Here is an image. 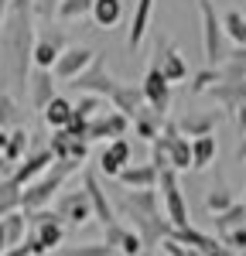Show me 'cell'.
<instances>
[{"instance_id":"6da1fadb","label":"cell","mask_w":246,"mask_h":256,"mask_svg":"<svg viewBox=\"0 0 246 256\" xmlns=\"http://www.w3.org/2000/svg\"><path fill=\"white\" fill-rule=\"evenodd\" d=\"M34 18H38L34 0H14L0 24V79L10 96H20L34 72V41H38Z\"/></svg>"},{"instance_id":"7a4b0ae2","label":"cell","mask_w":246,"mask_h":256,"mask_svg":"<svg viewBox=\"0 0 246 256\" xmlns=\"http://www.w3.org/2000/svg\"><path fill=\"white\" fill-rule=\"evenodd\" d=\"M120 212L130 218V226L140 232L144 239V250H161L164 242L171 239L174 226L171 218L164 216V205H161V195L154 188H140V192H126L120 198Z\"/></svg>"},{"instance_id":"3957f363","label":"cell","mask_w":246,"mask_h":256,"mask_svg":"<svg viewBox=\"0 0 246 256\" xmlns=\"http://www.w3.org/2000/svg\"><path fill=\"white\" fill-rule=\"evenodd\" d=\"M79 168H82V164H76V160H55V164H52L38 181H31V184L20 192V208H24V212L48 208V205H52V198H58L62 184L76 174Z\"/></svg>"},{"instance_id":"277c9868","label":"cell","mask_w":246,"mask_h":256,"mask_svg":"<svg viewBox=\"0 0 246 256\" xmlns=\"http://www.w3.org/2000/svg\"><path fill=\"white\" fill-rule=\"evenodd\" d=\"M28 222H31L28 242H31L34 256H44V253H52V250H62V242H65V218L58 216V208L28 212Z\"/></svg>"},{"instance_id":"5b68a950","label":"cell","mask_w":246,"mask_h":256,"mask_svg":"<svg viewBox=\"0 0 246 256\" xmlns=\"http://www.w3.org/2000/svg\"><path fill=\"white\" fill-rule=\"evenodd\" d=\"M198 14H202V48H205V62L208 65H222L229 58L226 52V28L222 18L216 14L212 0H198Z\"/></svg>"},{"instance_id":"8992f818","label":"cell","mask_w":246,"mask_h":256,"mask_svg":"<svg viewBox=\"0 0 246 256\" xmlns=\"http://www.w3.org/2000/svg\"><path fill=\"white\" fill-rule=\"evenodd\" d=\"M158 188H161V205H164V216L171 218V226H174V229L192 226V222H188V202H184L182 181H178V171H174V168L161 171Z\"/></svg>"},{"instance_id":"52a82bcc","label":"cell","mask_w":246,"mask_h":256,"mask_svg":"<svg viewBox=\"0 0 246 256\" xmlns=\"http://www.w3.org/2000/svg\"><path fill=\"white\" fill-rule=\"evenodd\" d=\"M65 48H68L65 28H58V24L41 28V31H38V41H34V68H55Z\"/></svg>"},{"instance_id":"ba28073f","label":"cell","mask_w":246,"mask_h":256,"mask_svg":"<svg viewBox=\"0 0 246 256\" xmlns=\"http://www.w3.org/2000/svg\"><path fill=\"white\" fill-rule=\"evenodd\" d=\"M76 92H92V96H102V99H113V92L120 89V79H113L110 72H106V62H102V55L96 62H92V68H86L79 79L68 82Z\"/></svg>"},{"instance_id":"9c48e42d","label":"cell","mask_w":246,"mask_h":256,"mask_svg":"<svg viewBox=\"0 0 246 256\" xmlns=\"http://www.w3.org/2000/svg\"><path fill=\"white\" fill-rule=\"evenodd\" d=\"M55 208H58V216L65 218V226H72V229H82L89 218H96L92 202H89V192H86V188L62 192V195L55 198Z\"/></svg>"},{"instance_id":"30bf717a","label":"cell","mask_w":246,"mask_h":256,"mask_svg":"<svg viewBox=\"0 0 246 256\" xmlns=\"http://www.w3.org/2000/svg\"><path fill=\"white\" fill-rule=\"evenodd\" d=\"M96 58H100L96 48H89V44H68V48L62 52L58 65H55L52 72H55V79H58V82H72V79H79L86 68H92V62H96Z\"/></svg>"},{"instance_id":"8fae6325","label":"cell","mask_w":246,"mask_h":256,"mask_svg":"<svg viewBox=\"0 0 246 256\" xmlns=\"http://www.w3.org/2000/svg\"><path fill=\"white\" fill-rule=\"evenodd\" d=\"M150 65L161 68L164 79L171 82V86L188 79V62H184V55L174 48V41H168V38H158V44H154V62H150Z\"/></svg>"},{"instance_id":"7c38bea8","label":"cell","mask_w":246,"mask_h":256,"mask_svg":"<svg viewBox=\"0 0 246 256\" xmlns=\"http://www.w3.org/2000/svg\"><path fill=\"white\" fill-rule=\"evenodd\" d=\"M134 164V150H130V140L116 137V140H106V147L100 150V171L106 178H120L123 168Z\"/></svg>"},{"instance_id":"4fadbf2b","label":"cell","mask_w":246,"mask_h":256,"mask_svg":"<svg viewBox=\"0 0 246 256\" xmlns=\"http://www.w3.org/2000/svg\"><path fill=\"white\" fill-rule=\"evenodd\" d=\"M48 150L55 154V160H76V164H86V158H89V140L72 137L68 130H52Z\"/></svg>"},{"instance_id":"5bb4252c","label":"cell","mask_w":246,"mask_h":256,"mask_svg":"<svg viewBox=\"0 0 246 256\" xmlns=\"http://www.w3.org/2000/svg\"><path fill=\"white\" fill-rule=\"evenodd\" d=\"M140 89H144V99H147V106H154L158 113H168L171 110V82L164 79V72L161 68H147V76H144V82H140Z\"/></svg>"},{"instance_id":"9a60e30c","label":"cell","mask_w":246,"mask_h":256,"mask_svg":"<svg viewBox=\"0 0 246 256\" xmlns=\"http://www.w3.org/2000/svg\"><path fill=\"white\" fill-rule=\"evenodd\" d=\"M82 188L89 192V202H92L96 222H100L102 229H106V226H113V222H120V218H116V208H113V202L106 198V192H102V184H100V178L92 174V171H82Z\"/></svg>"},{"instance_id":"2e32d148","label":"cell","mask_w":246,"mask_h":256,"mask_svg":"<svg viewBox=\"0 0 246 256\" xmlns=\"http://www.w3.org/2000/svg\"><path fill=\"white\" fill-rule=\"evenodd\" d=\"M52 164H55V154H52L48 147H44V150H31V154L20 160L18 168H14V174H10V178L18 181L20 188H28V184H31V181H38V178L44 174Z\"/></svg>"},{"instance_id":"e0dca14e","label":"cell","mask_w":246,"mask_h":256,"mask_svg":"<svg viewBox=\"0 0 246 256\" xmlns=\"http://www.w3.org/2000/svg\"><path fill=\"white\" fill-rule=\"evenodd\" d=\"M55 96H58V92H55V72H52V68H34V72H31V82H28V99H31V106H34L38 113H44V106Z\"/></svg>"},{"instance_id":"ac0fdd59","label":"cell","mask_w":246,"mask_h":256,"mask_svg":"<svg viewBox=\"0 0 246 256\" xmlns=\"http://www.w3.org/2000/svg\"><path fill=\"white\" fill-rule=\"evenodd\" d=\"M102 232H106V242L120 256H140L144 253V239H140L137 229H126L123 222H113V226H106Z\"/></svg>"},{"instance_id":"d6986e66","label":"cell","mask_w":246,"mask_h":256,"mask_svg":"<svg viewBox=\"0 0 246 256\" xmlns=\"http://www.w3.org/2000/svg\"><path fill=\"white\" fill-rule=\"evenodd\" d=\"M158 181H161V171L147 160V164H130V168H123L120 171V184L126 192H140V188H158Z\"/></svg>"},{"instance_id":"ffe728a7","label":"cell","mask_w":246,"mask_h":256,"mask_svg":"<svg viewBox=\"0 0 246 256\" xmlns=\"http://www.w3.org/2000/svg\"><path fill=\"white\" fill-rule=\"evenodd\" d=\"M150 18H154V0H137L134 4V18H130V31H126V48L130 52H137L140 41L147 38Z\"/></svg>"},{"instance_id":"44dd1931","label":"cell","mask_w":246,"mask_h":256,"mask_svg":"<svg viewBox=\"0 0 246 256\" xmlns=\"http://www.w3.org/2000/svg\"><path fill=\"white\" fill-rule=\"evenodd\" d=\"M161 130H164V116L154 106H140V110L134 113V137L154 144V140L161 137Z\"/></svg>"},{"instance_id":"7402d4cb","label":"cell","mask_w":246,"mask_h":256,"mask_svg":"<svg viewBox=\"0 0 246 256\" xmlns=\"http://www.w3.org/2000/svg\"><path fill=\"white\" fill-rule=\"evenodd\" d=\"M41 120H44V126H48V130H65V126L76 120V102H72V99H65V96H55L48 106H44Z\"/></svg>"},{"instance_id":"603a6c76","label":"cell","mask_w":246,"mask_h":256,"mask_svg":"<svg viewBox=\"0 0 246 256\" xmlns=\"http://www.w3.org/2000/svg\"><path fill=\"white\" fill-rule=\"evenodd\" d=\"M208 96L216 99L219 106H226V110H240V106H246V79H236V82H219V86H212L208 89Z\"/></svg>"},{"instance_id":"cb8c5ba5","label":"cell","mask_w":246,"mask_h":256,"mask_svg":"<svg viewBox=\"0 0 246 256\" xmlns=\"http://www.w3.org/2000/svg\"><path fill=\"white\" fill-rule=\"evenodd\" d=\"M219 120H222V110H208V113H192V116L178 120V126L184 137H205V134H216Z\"/></svg>"},{"instance_id":"d4e9b609","label":"cell","mask_w":246,"mask_h":256,"mask_svg":"<svg viewBox=\"0 0 246 256\" xmlns=\"http://www.w3.org/2000/svg\"><path fill=\"white\" fill-rule=\"evenodd\" d=\"M110 102H113V110H120V113H126V116L134 120V113L140 110V106L147 102V99H144V89H140V86L120 82V89L113 92V99H110Z\"/></svg>"},{"instance_id":"484cf974","label":"cell","mask_w":246,"mask_h":256,"mask_svg":"<svg viewBox=\"0 0 246 256\" xmlns=\"http://www.w3.org/2000/svg\"><path fill=\"white\" fill-rule=\"evenodd\" d=\"M168 160H171V168L182 174L188 171L192 164H195V154H192V140L182 134V126L174 130V137H171V147H168Z\"/></svg>"},{"instance_id":"4316f807","label":"cell","mask_w":246,"mask_h":256,"mask_svg":"<svg viewBox=\"0 0 246 256\" xmlns=\"http://www.w3.org/2000/svg\"><path fill=\"white\" fill-rule=\"evenodd\" d=\"M92 24L102 28V31H110V28H116L123 20V0H96L92 4Z\"/></svg>"},{"instance_id":"83f0119b","label":"cell","mask_w":246,"mask_h":256,"mask_svg":"<svg viewBox=\"0 0 246 256\" xmlns=\"http://www.w3.org/2000/svg\"><path fill=\"white\" fill-rule=\"evenodd\" d=\"M216 137L212 134H205V137H192V154H195V171H205V168H212L216 164Z\"/></svg>"},{"instance_id":"f1b7e54d","label":"cell","mask_w":246,"mask_h":256,"mask_svg":"<svg viewBox=\"0 0 246 256\" xmlns=\"http://www.w3.org/2000/svg\"><path fill=\"white\" fill-rule=\"evenodd\" d=\"M28 147H31V134L24 126H14L10 137H7V147H4V158L10 160V164H20V160L28 158Z\"/></svg>"},{"instance_id":"f546056e","label":"cell","mask_w":246,"mask_h":256,"mask_svg":"<svg viewBox=\"0 0 246 256\" xmlns=\"http://www.w3.org/2000/svg\"><path fill=\"white\" fill-rule=\"evenodd\" d=\"M0 222H4V229H7V242H10V246H20V242L28 239V232H31V222H28V212H24V208L10 212V216L0 218Z\"/></svg>"},{"instance_id":"4dcf8cb0","label":"cell","mask_w":246,"mask_h":256,"mask_svg":"<svg viewBox=\"0 0 246 256\" xmlns=\"http://www.w3.org/2000/svg\"><path fill=\"white\" fill-rule=\"evenodd\" d=\"M20 120H24V110H20L18 96H10L4 89L0 92V130H14V126H20Z\"/></svg>"},{"instance_id":"1f68e13d","label":"cell","mask_w":246,"mask_h":256,"mask_svg":"<svg viewBox=\"0 0 246 256\" xmlns=\"http://www.w3.org/2000/svg\"><path fill=\"white\" fill-rule=\"evenodd\" d=\"M20 188L14 178H0V218H7L10 212H18L20 208Z\"/></svg>"},{"instance_id":"d6a6232c","label":"cell","mask_w":246,"mask_h":256,"mask_svg":"<svg viewBox=\"0 0 246 256\" xmlns=\"http://www.w3.org/2000/svg\"><path fill=\"white\" fill-rule=\"evenodd\" d=\"M232 205H236V198H232V192L226 188L222 181L205 192V212H208V216H222L226 208H232Z\"/></svg>"},{"instance_id":"836d02e7","label":"cell","mask_w":246,"mask_h":256,"mask_svg":"<svg viewBox=\"0 0 246 256\" xmlns=\"http://www.w3.org/2000/svg\"><path fill=\"white\" fill-rule=\"evenodd\" d=\"M219 68H222V82L246 79V44H236V48L229 52V58H226Z\"/></svg>"},{"instance_id":"e575fe53","label":"cell","mask_w":246,"mask_h":256,"mask_svg":"<svg viewBox=\"0 0 246 256\" xmlns=\"http://www.w3.org/2000/svg\"><path fill=\"white\" fill-rule=\"evenodd\" d=\"M171 239H178V242H184V246H195V250H202V253H208L219 239H212L208 232H198L195 226H184V229H174L171 232Z\"/></svg>"},{"instance_id":"d590c367","label":"cell","mask_w":246,"mask_h":256,"mask_svg":"<svg viewBox=\"0 0 246 256\" xmlns=\"http://www.w3.org/2000/svg\"><path fill=\"white\" fill-rule=\"evenodd\" d=\"M219 82H222V68H219V65H208V68H202V72L192 76L188 92H192V96H202V92H208V89L219 86Z\"/></svg>"},{"instance_id":"8d00e7d4","label":"cell","mask_w":246,"mask_h":256,"mask_svg":"<svg viewBox=\"0 0 246 256\" xmlns=\"http://www.w3.org/2000/svg\"><path fill=\"white\" fill-rule=\"evenodd\" d=\"M222 28H226V38L232 44H246V14L243 10H226Z\"/></svg>"},{"instance_id":"74e56055","label":"cell","mask_w":246,"mask_h":256,"mask_svg":"<svg viewBox=\"0 0 246 256\" xmlns=\"http://www.w3.org/2000/svg\"><path fill=\"white\" fill-rule=\"evenodd\" d=\"M240 226H246V205L243 202H236L232 208H226L222 216H216V232L219 236L229 232V229H240Z\"/></svg>"},{"instance_id":"f35d334b","label":"cell","mask_w":246,"mask_h":256,"mask_svg":"<svg viewBox=\"0 0 246 256\" xmlns=\"http://www.w3.org/2000/svg\"><path fill=\"white\" fill-rule=\"evenodd\" d=\"M58 256H116L110 242H82V246H62Z\"/></svg>"},{"instance_id":"ab89813d","label":"cell","mask_w":246,"mask_h":256,"mask_svg":"<svg viewBox=\"0 0 246 256\" xmlns=\"http://www.w3.org/2000/svg\"><path fill=\"white\" fill-rule=\"evenodd\" d=\"M96 0H62L58 4V20H82L86 14H92Z\"/></svg>"},{"instance_id":"60d3db41","label":"cell","mask_w":246,"mask_h":256,"mask_svg":"<svg viewBox=\"0 0 246 256\" xmlns=\"http://www.w3.org/2000/svg\"><path fill=\"white\" fill-rule=\"evenodd\" d=\"M100 110H106V106H102V96L79 92V99H76V116H82V120H96V116H100Z\"/></svg>"},{"instance_id":"b9f144b4","label":"cell","mask_w":246,"mask_h":256,"mask_svg":"<svg viewBox=\"0 0 246 256\" xmlns=\"http://www.w3.org/2000/svg\"><path fill=\"white\" fill-rule=\"evenodd\" d=\"M222 242L229 246V250H236V253L243 256V253H246V226H240V229H229V232H222Z\"/></svg>"},{"instance_id":"7bdbcfd3","label":"cell","mask_w":246,"mask_h":256,"mask_svg":"<svg viewBox=\"0 0 246 256\" xmlns=\"http://www.w3.org/2000/svg\"><path fill=\"white\" fill-rule=\"evenodd\" d=\"M110 137V123H106V113H100L96 120H89V144H96V140H106ZM113 140V137H110Z\"/></svg>"},{"instance_id":"ee69618b","label":"cell","mask_w":246,"mask_h":256,"mask_svg":"<svg viewBox=\"0 0 246 256\" xmlns=\"http://www.w3.org/2000/svg\"><path fill=\"white\" fill-rule=\"evenodd\" d=\"M161 253H168V256H205L202 250H195V246H184V242H178V239H168L161 246Z\"/></svg>"},{"instance_id":"f6af8a7d","label":"cell","mask_w":246,"mask_h":256,"mask_svg":"<svg viewBox=\"0 0 246 256\" xmlns=\"http://www.w3.org/2000/svg\"><path fill=\"white\" fill-rule=\"evenodd\" d=\"M58 4H62V0H34V7H38V18H44V20L58 18Z\"/></svg>"},{"instance_id":"bcb514c9","label":"cell","mask_w":246,"mask_h":256,"mask_svg":"<svg viewBox=\"0 0 246 256\" xmlns=\"http://www.w3.org/2000/svg\"><path fill=\"white\" fill-rule=\"evenodd\" d=\"M4 256H34V250H31V242L24 239L20 246H10V250H7V253H4Z\"/></svg>"},{"instance_id":"7dc6e473","label":"cell","mask_w":246,"mask_h":256,"mask_svg":"<svg viewBox=\"0 0 246 256\" xmlns=\"http://www.w3.org/2000/svg\"><path fill=\"white\" fill-rule=\"evenodd\" d=\"M232 116H236V130L243 134V130H246V106H240V110H236Z\"/></svg>"},{"instance_id":"c3c4849f","label":"cell","mask_w":246,"mask_h":256,"mask_svg":"<svg viewBox=\"0 0 246 256\" xmlns=\"http://www.w3.org/2000/svg\"><path fill=\"white\" fill-rule=\"evenodd\" d=\"M236 160H246V130L240 134V144H236Z\"/></svg>"},{"instance_id":"681fc988","label":"cell","mask_w":246,"mask_h":256,"mask_svg":"<svg viewBox=\"0 0 246 256\" xmlns=\"http://www.w3.org/2000/svg\"><path fill=\"white\" fill-rule=\"evenodd\" d=\"M10 250V242H7V229H4V222H0V256Z\"/></svg>"},{"instance_id":"f907efd6","label":"cell","mask_w":246,"mask_h":256,"mask_svg":"<svg viewBox=\"0 0 246 256\" xmlns=\"http://www.w3.org/2000/svg\"><path fill=\"white\" fill-rule=\"evenodd\" d=\"M10 4H14V0H0V24H4V18H7V10H10Z\"/></svg>"},{"instance_id":"816d5d0a","label":"cell","mask_w":246,"mask_h":256,"mask_svg":"<svg viewBox=\"0 0 246 256\" xmlns=\"http://www.w3.org/2000/svg\"><path fill=\"white\" fill-rule=\"evenodd\" d=\"M243 205H246V192H243Z\"/></svg>"},{"instance_id":"f5cc1de1","label":"cell","mask_w":246,"mask_h":256,"mask_svg":"<svg viewBox=\"0 0 246 256\" xmlns=\"http://www.w3.org/2000/svg\"><path fill=\"white\" fill-rule=\"evenodd\" d=\"M158 256H168V253H158Z\"/></svg>"},{"instance_id":"db71d44e","label":"cell","mask_w":246,"mask_h":256,"mask_svg":"<svg viewBox=\"0 0 246 256\" xmlns=\"http://www.w3.org/2000/svg\"><path fill=\"white\" fill-rule=\"evenodd\" d=\"M116 256H120V253H116Z\"/></svg>"},{"instance_id":"11a10c76","label":"cell","mask_w":246,"mask_h":256,"mask_svg":"<svg viewBox=\"0 0 246 256\" xmlns=\"http://www.w3.org/2000/svg\"><path fill=\"white\" fill-rule=\"evenodd\" d=\"M243 256H246V253H243Z\"/></svg>"}]
</instances>
